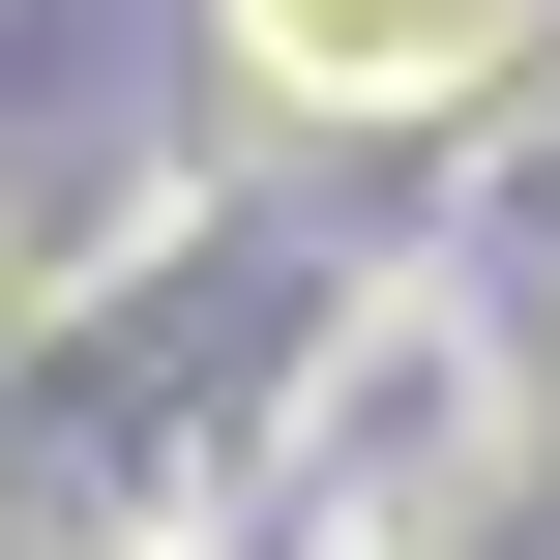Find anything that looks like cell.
Masks as SVG:
<instances>
[{
	"label": "cell",
	"mask_w": 560,
	"mask_h": 560,
	"mask_svg": "<svg viewBox=\"0 0 560 560\" xmlns=\"http://www.w3.org/2000/svg\"><path fill=\"white\" fill-rule=\"evenodd\" d=\"M236 30H266L295 89H413V59H472L502 0H236Z\"/></svg>",
	"instance_id": "1"
}]
</instances>
